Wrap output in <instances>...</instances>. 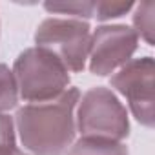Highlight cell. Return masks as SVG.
I'll list each match as a JSON object with an SVG mask.
<instances>
[{"instance_id": "cell-2", "label": "cell", "mask_w": 155, "mask_h": 155, "mask_svg": "<svg viewBox=\"0 0 155 155\" xmlns=\"http://www.w3.org/2000/svg\"><path fill=\"white\" fill-rule=\"evenodd\" d=\"M18 97L29 104L48 102L69 88V71L64 64L42 48L24 49L13 64Z\"/></svg>"}, {"instance_id": "cell-6", "label": "cell", "mask_w": 155, "mask_h": 155, "mask_svg": "<svg viewBox=\"0 0 155 155\" xmlns=\"http://www.w3.org/2000/svg\"><path fill=\"white\" fill-rule=\"evenodd\" d=\"M139 48V37L133 28L124 24L99 26L90 42V71L99 77L111 75L117 68L128 64Z\"/></svg>"}, {"instance_id": "cell-10", "label": "cell", "mask_w": 155, "mask_h": 155, "mask_svg": "<svg viewBox=\"0 0 155 155\" xmlns=\"http://www.w3.org/2000/svg\"><path fill=\"white\" fill-rule=\"evenodd\" d=\"M44 9L49 13H62L77 17V20L91 18L95 13V2H66V4H55V2H44Z\"/></svg>"}, {"instance_id": "cell-9", "label": "cell", "mask_w": 155, "mask_h": 155, "mask_svg": "<svg viewBox=\"0 0 155 155\" xmlns=\"http://www.w3.org/2000/svg\"><path fill=\"white\" fill-rule=\"evenodd\" d=\"M153 11H155V4L153 2H142L137 6L135 13H133V26H135V33L137 37L144 38L148 46H153Z\"/></svg>"}, {"instance_id": "cell-4", "label": "cell", "mask_w": 155, "mask_h": 155, "mask_svg": "<svg viewBox=\"0 0 155 155\" xmlns=\"http://www.w3.org/2000/svg\"><path fill=\"white\" fill-rule=\"evenodd\" d=\"M91 28L86 20L46 18L35 31V44L55 55L68 71L81 73L90 55Z\"/></svg>"}, {"instance_id": "cell-3", "label": "cell", "mask_w": 155, "mask_h": 155, "mask_svg": "<svg viewBox=\"0 0 155 155\" xmlns=\"http://www.w3.org/2000/svg\"><path fill=\"white\" fill-rule=\"evenodd\" d=\"M77 131L82 137L124 140L130 135L126 106L110 88H91L77 104Z\"/></svg>"}, {"instance_id": "cell-7", "label": "cell", "mask_w": 155, "mask_h": 155, "mask_svg": "<svg viewBox=\"0 0 155 155\" xmlns=\"http://www.w3.org/2000/svg\"><path fill=\"white\" fill-rule=\"evenodd\" d=\"M64 155H130L128 148L119 140L81 137Z\"/></svg>"}, {"instance_id": "cell-12", "label": "cell", "mask_w": 155, "mask_h": 155, "mask_svg": "<svg viewBox=\"0 0 155 155\" xmlns=\"http://www.w3.org/2000/svg\"><path fill=\"white\" fill-rule=\"evenodd\" d=\"M15 146V124L13 119L0 113V151Z\"/></svg>"}, {"instance_id": "cell-8", "label": "cell", "mask_w": 155, "mask_h": 155, "mask_svg": "<svg viewBox=\"0 0 155 155\" xmlns=\"http://www.w3.org/2000/svg\"><path fill=\"white\" fill-rule=\"evenodd\" d=\"M17 104H18V88L15 75L6 64H0V113L17 108Z\"/></svg>"}, {"instance_id": "cell-5", "label": "cell", "mask_w": 155, "mask_h": 155, "mask_svg": "<svg viewBox=\"0 0 155 155\" xmlns=\"http://www.w3.org/2000/svg\"><path fill=\"white\" fill-rule=\"evenodd\" d=\"M153 77H155L153 57H142V58H131L110 79V86L128 101L133 117L146 128H153L155 122Z\"/></svg>"}, {"instance_id": "cell-11", "label": "cell", "mask_w": 155, "mask_h": 155, "mask_svg": "<svg viewBox=\"0 0 155 155\" xmlns=\"http://www.w3.org/2000/svg\"><path fill=\"white\" fill-rule=\"evenodd\" d=\"M135 4L133 2H95V13L93 18L104 22V20H111V18H119L122 15H126Z\"/></svg>"}, {"instance_id": "cell-1", "label": "cell", "mask_w": 155, "mask_h": 155, "mask_svg": "<svg viewBox=\"0 0 155 155\" xmlns=\"http://www.w3.org/2000/svg\"><path fill=\"white\" fill-rule=\"evenodd\" d=\"M79 99V90L68 88L53 101L18 108L15 124L22 146L33 155H64L77 135L75 110Z\"/></svg>"}, {"instance_id": "cell-13", "label": "cell", "mask_w": 155, "mask_h": 155, "mask_svg": "<svg viewBox=\"0 0 155 155\" xmlns=\"http://www.w3.org/2000/svg\"><path fill=\"white\" fill-rule=\"evenodd\" d=\"M0 155H28V153H26V151H22V150H18L17 146H11V148L2 150V151H0Z\"/></svg>"}]
</instances>
